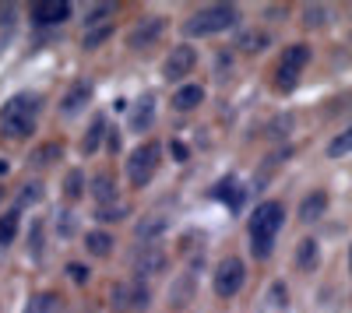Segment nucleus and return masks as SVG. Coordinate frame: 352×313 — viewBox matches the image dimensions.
<instances>
[{
	"instance_id": "obj_1",
	"label": "nucleus",
	"mask_w": 352,
	"mask_h": 313,
	"mask_svg": "<svg viewBox=\"0 0 352 313\" xmlns=\"http://www.w3.org/2000/svg\"><path fill=\"white\" fill-rule=\"evenodd\" d=\"M285 225V205L282 201H264L254 208L247 222V236H250V253L254 261H268L275 253V240Z\"/></svg>"
},
{
	"instance_id": "obj_2",
	"label": "nucleus",
	"mask_w": 352,
	"mask_h": 313,
	"mask_svg": "<svg viewBox=\"0 0 352 313\" xmlns=\"http://www.w3.org/2000/svg\"><path fill=\"white\" fill-rule=\"evenodd\" d=\"M39 113H43V95H36V92L11 95L4 106H0V134L11 137V141H21L28 134H36Z\"/></svg>"
},
{
	"instance_id": "obj_3",
	"label": "nucleus",
	"mask_w": 352,
	"mask_h": 313,
	"mask_svg": "<svg viewBox=\"0 0 352 313\" xmlns=\"http://www.w3.org/2000/svg\"><path fill=\"white\" fill-rule=\"evenodd\" d=\"M240 25V11L236 4H208L190 14V21L184 25V32L190 39H204V36H219V32H229V28Z\"/></svg>"
},
{
	"instance_id": "obj_4",
	"label": "nucleus",
	"mask_w": 352,
	"mask_h": 313,
	"mask_svg": "<svg viewBox=\"0 0 352 313\" xmlns=\"http://www.w3.org/2000/svg\"><path fill=\"white\" fill-rule=\"evenodd\" d=\"M159 159H162V148L155 145V141L138 145L127 155V180H131V187H148L152 176L159 173Z\"/></svg>"
},
{
	"instance_id": "obj_5",
	"label": "nucleus",
	"mask_w": 352,
	"mask_h": 313,
	"mask_svg": "<svg viewBox=\"0 0 352 313\" xmlns=\"http://www.w3.org/2000/svg\"><path fill=\"white\" fill-rule=\"evenodd\" d=\"M212 286H215V296H219V299H232V296L247 286V264H243L240 257H222V261L215 264Z\"/></svg>"
},
{
	"instance_id": "obj_6",
	"label": "nucleus",
	"mask_w": 352,
	"mask_h": 313,
	"mask_svg": "<svg viewBox=\"0 0 352 313\" xmlns=\"http://www.w3.org/2000/svg\"><path fill=\"white\" fill-rule=\"evenodd\" d=\"M71 4L67 0H36L32 8H28V21H32L36 28H56V25H64L71 21Z\"/></svg>"
},
{
	"instance_id": "obj_7",
	"label": "nucleus",
	"mask_w": 352,
	"mask_h": 313,
	"mask_svg": "<svg viewBox=\"0 0 352 313\" xmlns=\"http://www.w3.org/2000/svg\"><path fill=\"white\" fill-rule=\"evenodd\" d=\"M194 67H197V49L190 43H180V46L169 49L166 64H162V78L166 81H184V78H190Z\"/></svg>"
},
{
	"instance_id": "obj_8",
	"label": "nucleus",
	"mask_w": 352,
	"mask_h": 313,
	"mask_svg": "<svg viewBox=\"0 0 352 313\" xmlns=\"http://www.w3.org/2000/svg\"><path fill=\"white\" fill-rule=\"evenodd\" d=\"M169 268V253L162 246H152V243H144L138 253H134V275L144 281V278H155V275H166Z\"/></svg>"
},
{
	"instance_id": "obj_9",
	"label": "nucleus",
	"mask_w": 352,
	"mask_h": 313,
	"mask_svg": "<svg viewBox=\"0 0 352 313\" xmlns=\"http://www.w3.org/2000/svg\"><path fill=\"white\" fill-rule=\"evenodd\" d=\"M166 36V18H144V21H138L131 32H127V49H148V46H155L159 39Z\"/></svg>"
},
{
	"instance_id": "obj_10",
	"label": "nucleus",
	"mask_w": 352,
	"mask_h": 313,
	"mask_svg": "<svg viewBox=\"0 0 352 313\" xmlns=\"http://www.w3.org/2000/svg\"><path fill=\"white\" fill-rule=\"evenodd\" d=\"M88 102H92V84H88V81H74L71 89L64 92V99H60V113H64V117H78Z\"/></svg>"
},
{
	"instance_id": "obj_11",
	"label": "nucleus",
	"mask_w": 352,
	"mask_h": 313,
	"mask_svg": "<svg viewBox=\"0 0 352 313\" xmlns=\"http://www.w3.org/2000/svg\"><path fill=\"white\" fill-rule=\"evenodd\" d=\"M152 124H155V95L144 92L134 102V109H131V130L134 134H144V130H152Z\"/></svg>"
},
{
	"instance_id": "obj_12",
	"label": "nucleus",
	"mask_w": 352,
	"mask_h": 313,
	"mask_svg": "<svg viewBox=\"0 0 352 313\" xmlns=\"http://www.w3.org/2000/svg\"><path fill=\"white\" fill-rule=\"evenodd\" d=\"M310 56H314V49H310L307 43H292V46L282 49L278 67H282V71H292V74H303V67L310 64Z\"/></svg>"
},
{
	"instance_id": "obj_13",
	"label": "nucleus",
	"mask_w": 352,
	"mask_h": 313,
	"mask_svg": "<svg viewBox=\"0 0 352 313\" xmlns=\"http://www.w3.org/2000/svg\"><path fill=\"white\" fill-rule=\"evenodd\" d=\"M194 292H197L194 275H176V281L169 286V306H173V310L190 306V303H194Z\"/></svg>"
},
{
	"instance_id": "obj_14",
	"label": "nucleus",
	"mask_w": 352,
	"mask_h": 313,
	"mask_svg": "<svg viewBox=\"0 0 352 313\" xmlns=\"http://www.w3.org/2000/svg\"><path fill=\"white\" fill-rule=\"evenodd\" d=\"M328 215V194L324 190H310L303 201H300V222H320Z\"/></svg>"
},
{
	"instance_id": "obj_15",
	"label": "nucleus",
	"mask_w": 352,
	"mask_h": 313,
	"mask_svg": "<svg viewBox=\"0 0 352 313\" xmlns=\"http://www.w3.org/2000/svg\"><path fill=\"white\" fill-rule=\"evenodd\" d=\"M88 187H92L88 194L96 197V205H99V208H102V205H116V201H120V190H116V180H113L109 173L92 176V183H88Z\"/></svg>"
},
{
	"instance_id": "obj_16",
	"label": "nucleus",
	"mask_w": 352,
	"mask_h": 313,
	"mask_svg": "<svg viewBox=\"0 0 352 313\" xmlns=\"http://www.w3.org/2000/svg\"><path fill=\"white\" fill-rule=\"evenodd\" d=\"M166 229H169V218H162V215H144V218L134 225V236H138V243H152V240H159Z\"/></svg>"
},
{
	"instance_id": "obj_17",
	"label": "nucleus",
	"mask_w": 352,
	"mask_h": 313,
	"mask_svg": "<svg viewBox=\"0 0 352 313\" xmlns=\"http://www.w3.org/2000/svg\"><path fill=\"white\" fill-rule=\"evenodd\" d=\"M201 102H204V89H201V84H180L169 106H173L176 113H190V109H197Z\"/></svg>"
},
{
	"instance_id": "obj_18",
	"label": "nucleus",
	"mask_w": 352,
	"mask_h": 313,
	"mask_svg": "<svg viewBox=\"0 0 352 313\" xmlns=\"http://www.w3.org/2000/svg\"><path fill=\"white\" fill-rule=\"evenodd\" d=\"M106 117L102 113H96L92 117V124H88V130H85V137H81V155H96L99 152V145H102V137H106Z\"/></svg>"
},
{
	"instance_id": "obj_19",
	"label": "nucleus",
	"mask_w": 352,
	"mask_h": 313,
	"mask_svg": "<svg viewBox=\"0 0 352 313\" xmlns=\"http://www.w3.org/2000/svg\"><path fill=\"white\" fill-rule=\"evenodd\" d=\"M60 159H64V145H60V141H46V145L32 148V155H28V165H32V169H46V165L60 162Z\"/></svg>"
},
{
	"instance_id": "obj_20",
	"label": "nucleus",
	"mask_w": 352,
	"mask_h": 313,
	"mask_svg": "<svg viewBox=\"0 0 352 313\" xmlns=\"http://www.w3.org/2000/svg\"><path fill=\"white\" fill-rule=\"evenodd\" d=\"M296 268L307 271V275L320 268V243L317 240H300L296 243Z\"/></svg>"
},
{
	"instance_id": "obj_21",
	"label": "nucleus",
	"mask_w": 352,
	"mask_h": 313,
	"mask_svg": "<svg viewBox=\"0 0 352 313\" xmlns=\"http://www.w3.org/2000/svg\"><path fill=\"white\" fill-rule=\"evenodd\" d=\"M113 236L106 229H92V233H85V250L92 253V257H109L113 253Z\"/></svg>"
},
{
	"instance_id": "obj_22",
	"label": "nucleus",
	"mask_w": 352,
	"mask_h": 313,
	"mask_svg": "<svg viewBox=\"0 0 352 313\" xmlns=\"http://www.w3.org/2000/svg\"><path fill=\"white\" fill-rule=\"evenodd\" d=\"M215 201H229V208H240V201H243V190H240V183L232 180V176L219 180V183H215Z\"/></svg>"
},
{
	"instance_id": "obj_23",
	"label": "nucleus",
	"mask_w": 352,
	"mask_h": 313,
	"mask_svg": "<svg viewBox=\"0 0 352 313\" xmlns=\"http://www.w3.org/2000/svg\"><path fill=\"white\" fill-rule=\"evenodd\" d=\"M127 306L131 310H148L152 306V289L144 286L141 278H134L131 286H127Z\"/></svg>"
},
{
	"instance_id": "obj_24",
	"label": "nucleus",
	"mask_w": 352,
	"mask_h": 313,
	"mask_svg": "<svg viewBox=\"0 0 352 313\" xmlns=\"http://www.w3.org/2000/svg\"><path fill=\"white\" fill-rule=\"evenodd\" d=\"M113 39V21L109 25H99V28H88V32L81 36V49H88V53H96L99 46H106Z\"/></svg>"
},
{
	"instance_id": "obj_25",
	"label": "nucleus",
	"mask_w": 352,
	"mask_h": 313,
	"mask_svg": "<svg viewBox=\"0 0 352 313\" xmlns=\"http://www.w3.org/2000/svg\"><path fill=\"white\" fill-rule=\"evenodd\" d=\"M25 313H60V296L56 292H39V296L28 299Z\"/></svg>"
},
{
	"instance_id": "obj_26",
	"label": "nucleus",
	"mask_w": 352,
	"mask_h": 313,
	"mask_svg": "<svg viewBox=\"0 0 352 313\" xmlns=\"http://www.w3.org/2000/svg\"><path fill=\"white\" fill-rule=\"evenodd\" d=\"M116 14V4H92L85 11V28H99V25H109Z\"/></svg>"
},
{
	"instance_id": "obj_27",
	"label": "nucleus",
	"mask_w": 352,
	"mask_h": 313,
	"mask_svg": "<svg viewBox=\"0 0 352 313\" xmlns=\"http://www.w3.org/2000/svg\"><path fill=\"white\" fill-rule=\"evenodd\" d=\"M131 215V208L124 205V201H116V205H102V208H96V222H102V225H116V222H124Z\"/></svg>"
},
{
	"instance_id": "obj_28",
	"label": "nucleus",
	"mask_w": 352,
	"mask_h": 313,
	"mask_svg": "<svg viewBox=\"0 0 352 313\" xmlns=\"http://www.w3.org/2000/svg\"><path fill=\"white\" fill-rule=\"evenodd\" d=\"M268 46H272V36L268 32H243L240 43H236V49H243V53H264Z\"/></svg>"
},
{
	"instance_id": "obj_29",
	"label": "nucleus",
	"mask_w": 352,
	"mask_h": 313,
	"mask_svg": "<svg viewBox=\"0 0 352 313\" xmlns=\"http://www.w3.org/2000/svg\"><path fill=\"white\" fill-rule=\"evenodd\" d=\"M18 211H4L0 215V246H8V243H14L18 240Z\"/></svg>"
},
{
	"instance_id": "obj_30",
	"label": "nucleus",
	"mask_w": 352,
	"mask_h": 313,
	"mask_svg": "<svg viewBox=\"0 0 352 313\" xmlns=\"http://www.w3.org/2000/svg\"><path fill=\"white\" fill-rule=\"evenodd\" d=\"M64 197H67V201L85 197V173H81V169H71V173L64 176Z\"/></svg>"
},
{
	"instance_id": "obj_31",
	"label": "nucleus",
	"mask_w": 352,
	"mask_h": 313,
	"mask_svg": "<svg viewBox=\"0 0 352 313\" xmlns=\"http://www.w3.org/2000/svg\"><path fill=\"white\" fill-rule=\"evenodd\" d=\"M28 253L43 261V218H32V225H28Z\"/></svg>"
},
{
	"instance_id": "obj_32",
	"label": "nucleus",
	"mask_w": 352,
	"mask_h": 313,
	"mask_svg": "<svg viewBox=\"0 0 352 313\" xmlns=\"http://www.w3.org/2000/svg\"><path fill=\"white\" fill-rule=\"evenodd\" d=\"M303 25H307V28H324V25H328V8L307 4V8H303Z\"/></svg>"
},
{
	"instance_id": "obj_33",
	"label": "nucleus",
	"mask_w": 352,
	"mask_h": 313,
	"mask_svg": "<svg viewBox=\"0 0 352 313\" xmlns=\"http://www.w3.org/2000/svg\"><path fill=\"white\" fill-rule=\"evenodd\" d=\"M352 148V130H342L338 137H331V145H328V159H345Z\"/></svg>"
},
{
	"instance_id": "obj_34",
	"label": "nucleus",
	"mask_w": 352,
	"mask_h": 313,
	"mask_svg": "<svg viewBox=\"0 0 352 313\" xmlns=\"http://www.w3.org/2000/svg\"><path fill=\"white\" fill-rule=\"evenodd\" d=\"M39 201H43V183H39V180L25 183V187H21V194H18V205H21V208H28V205H39Z\"/></svg>"
},
{
	"instance_id": "obj_35",
	"label": "nucleus",
	"mask_w": 352,
	"mask_h": 313,
	"mask_svg": "<svg viewBox=\"0 0 352 313\" xmlns=\"http://www.w3.org/2000/svg\"><path fill=\"white\" fill-rule=\"evenodd\" d=\"M53 218H56V236H60V240H71V236H74V229H78L74 215H71V211H56Z\"/></svg>"
},
{
	"instance_id": "obj_36",
	"label": "nucleus",
	"mask_w": 352,
	"mask_h": 313,
	"mask_svg": "<svg viewBox=\"0 0 352 313\" xmlns=\"http://www.w3.org/2000/svg\"><path fill=\"white\" fill-rule=\"evenodd\" d=\"M109 303H113L116 313H127V310H131V306H127V281H116V286L109 289Z\"/></svg>"
},
{
	"instance_id": "obj_37",
	"label": "nucleus",
	"mask_w": 352,
	"mask_h": 313,
	"mask_svg": "<svg viewBox=\"0 0 352 313\" xmlns=\"http://www.w3.org/2000/svg\"><path fill=\"white\" fill-rule=\"evenodd\" d=\"M300 84V74H292V71H282V67H275V89L278 92H292Z\"/></svg>"
},
{
	"instance_id": "obj_38",
	"label": "nucleus",
	"mask_w": 352,
	"mask_h": 313,
	"mask_svg": "<svg viewBox=\"0 0 352 313\" xmlns=\"http://www.w3.org/2000/svg\"><path fill=\"white\" fill-rule=\"evenodd\" d=\"M64 275L74 281V286H88V278H92V271H88L85 264H78V261H71V264L64 268Z\"/></svg>"
},
{
	"instance_id": "obj_39",
	"label": "nucleus",
	"mask_w": 352,
	"mask_h": 313,
	"mask_svg": "<svg viewBox=\"0 0 352 313\" xmlns=\"http://www.w3.org/2000/svg\"><path fill=\"white\" fill-rule=\"evenodd\" d=\"M268 303H272L275 310H282V306L289 303V289L282 286V281H272V289H268Z\"/></svg>"
},
{
	"instance_id": "obj_40",
	"label": "nucleus",
	"mask_w": 352,
	"mask_h": 313,
	"mask_svg": "<svg viewBox=\"0 0 352 313\" xmlns=\"http://www.w3.org/2000/svg\"><path fill=\"white\" fill-rule=\"evenodd\" d=\"M289 130H292V117H275L268 124V137H285Z\"/></svg>"
},
{
	"instance_id": "obj_41",
	"label": "nucleus",
	"mask_w": 352,
	"mask_h": 313,
	"mask_svg": "<svg viewBox=\"0 0 352 313\" xmlns=\"http://www.w3.org/2000/svg\"><path fill=\"white\" fill-rule=\"evenodd\" d=\"M106 148H109V155H116V152H120V130H116V127H106Z\"/></svg>"
},
{
	"instance_id": "obj_42",
	"label": "nucleus",
	"mask_w": 352,
	"mask_h": 313,
	"mask_svg": "<svg viewBox=\"0 0 352 313\" xmlns=\"http://www.w3.org/2000/svg\"><path fill=\"white\" fill-rule=\"evenodd\" d=\"M169 155H173L176 162H187V159H190V152H187L184 141H169Z\"/></svg>"
},
{
	"instance_id": "obj_43",
	"label": "nucleus",
	"mask_w": 352,
	"mask_h": 313,
	"mask_svg": "<svg viewBox=\"0 0 352 313\" xmlns=\"http://www.w3.org/2000/svg\"><path fill=\"white\" fill-rule=\"evenodd\" d=\"M8 169H11V165H8L4 159H0V176H4V173H8Z\"/></svg>"
}]
</instances>
